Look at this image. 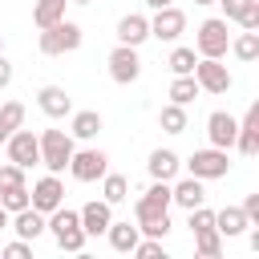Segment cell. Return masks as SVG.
<instances>
[{
    "label": "cell",
    "mask_w": 259,
    "mask_h": 259,
    "mask_svg": "<svg viewBox=\"0 0 259 259\" xmlns=\"http://www.w3.org/2000/svg\"><path fill=\"white\" fill-rule=\"evenodd\" d=\"M45 231L57 239V247H61V251H73V255H77V251H85V239H89V235L81 231V214H77V210H69L65 202H61L57 210H49V214H45Z\"/></svg>",
    "instance_id": "1"
},
{
    "label": "cell",
    "mask_w": 259,
    "mask_h": 259,
    "mask_svg": "<svg viewBox=\"0 0 259 259\" xmlns=\"http://www.w3.org/2000/svg\"><path fill=\"white\" fill-rule=\"evenodd\" d=\"M81 40H85V32H81V24H77V20H57V24L40 28L36 49H40L45 57H65V53H77V49H81Z\"/></svg>",
    "instance_id": "2"
},
{
    "label": "cell",
    "mask_w": 259,
    "mask_h": 259,
    "mask_svg": "<svg viewBox=\"0 0 259 259\" xmlns=\"http://www.w3.org/2000/svg\"><path fill=\"white\" fill-rule=\"evenodd\" d=\"M36 142H40V166H45L49 174L69 170V158H73V150H77L69 130H40Z\"/></svg>",
    "instance_id": "3"
},
{
    "label": "cell",
    "mask_w": 259,
    "mask_h": 259,
    "mask_svg": "<svg viewBox=\"0 0 259 259\" xmlns=\"http://www.w3.org/2000/svg\"><path fill=\"white\" fill-rule=\"evenodd\" d=\"M134 223H138V231L142 235H150V239H166L170 235V206L166 202H154V198H138L134 202Z\"/></svg>",
    "instance_id": "4"
},
{
    "label": "cell",
    "mask_w": 259,
    "mask_h": 259,
    "mask_svg": "<svg viewBox=\"0 0 259 259\" xmlns=\"http://www.w3.org/2000/svg\"><path fill=\"white\" fill-rule=\"evenodd\" d=\"M227 49H231V32H227V20L223 16H210V20H202L198 24V32H194V53L198 57H227Z\"/></svg>",
    "instance_id": "5"
},
{
    "label": "cell",
    "mask_w": 259,
    "mask_h": 259,
    "mask_svg": "<svg viewBox=\"0 0 259 259\" xmlns=\"http://www.w3.org/2000/svg\"><path fill=\"white\" fill-rule=\"evenodd\" d=\"M190 77L198 81V89H202V93H227V89L235 85L231 69H227L219 57H198V61H194V69H190Z\"/></svg>",
    "instance_id": "6"
},
{
    "label": "cell",
    "mask_w": 259,
    "mask_h": 259,
    "mask_svg": "<svg viewBox=\"0 0 259 259\" xmlns=\"http://www.w3.org/2000/svg\"><path fill=\"white\" fill-rule=\"evenodd\" d=\"M186 170H190L194 178H202V182H214V178H227L231 158H227V150L206 146V150H194V154L186 158Z\"/></svg>",
    "instance_id": "7"
},
{
    "label": "cell",
    "mask_w": 259,
    "mask_h": 259,
    "mask_svg": "<svg viewBox=\"0 0 259 259\" xmlns=\"http://www.w3.org/2000/svg\"><path fill=\"white\" fill-rule=\"evenodd\" d=\"M4 146H8V162H16L20 170H32V166L40 162V142H36V134H32V130H24V125H20V130H12Z\"/></svg>",
    "instance_id": "8"
},
{
    "label": "cell",
    "mask_w": 259,
    "mask_h": 259,
    "mask_svg": "<svg viewBox=\"0 0 259 259\" xmlns=\"http://www.w3.org/2000/svg\"><path fill=\"white\" fill-rule=\"evenodd\" d=\"M105 170H109V158H105V150H97V146L73 150V158H69V174H73L77 182H97Z\"/></svg>",
    "instance_id": "9"
},
{
    "label": "cell",
    "mask_w": 259,
    "mask_h": 259,
    "mask_svg": "<svg viewBox=\"0 0 259 259\" xmlns=\"http://www.w3.org/2000/svg\"><path fill=\"white\" fill-rule=\"evenodd\" d=\"M109 77H113L117 85H134V81L142 77V57H138L134 45H117V49L109 53Z\"/></svg>",
    "instance_id": "10"
},
{
    "label": "cell",
    "mask_w": 259,
    "mask_h": 259,
    "mask_svg": "<svg viewBox=\"0 0 259 259\" xmlns=\"http://www.w3.org/2000/svg\"><path fill=\"white\" fill-rule=\"evenodd\" d=\"M182 32H186V12H182V8H174V4L154 8V16H150V36H158V40H178Z\"/></svg>",
    "instance_id": "11"
},
{
    "label": "cell",
    "mask_w": 259,
    "mask_h": 259,
    "mask_svg": "<svg viewBox=\"0 0 259 259\" xmlns=\"http://www.w3.org/2000/svg\"><path fill=\"white\" fill-rule=\"evenodd\" d=\"M28 202H32L40 214L57 210V206L65 202V182H61V174H45L40 182H32V190H28Z\"/></svg>",
    "instance_id": "12"
},
{
    "label": "cell",
    "mask_w": 259,
    "mask_h": 259,
    "mask_svg": "<svg viewBox=\"0 0 259 259\" xmlns=\"http://www.w3.org/2000/svg\"><path fill=\"white\" fill-rule=\"evenodd\" d=\"M36 105L45 117H69L73 113V97L65 93V85H40L36 89Z\"/></svg>",
    "instance_id": "13"
},
{
    "label": "cell",
    "mask_w": 259,
    "mask_h": 259,
    "mask_svg": "<svg viewBox=\"0 0 259 259\" xmlns=\"http://www.w3.org/2000/svg\"><path fill=\"white\" fill-rule=\"evenodd\" d=\"M235 134H239V121H235L231 113L214 109V113L206 117V138H210V146H219V150H235Z\"/></svg>",
    "instance_id": "14"
},
{
    "label": "cell",
    "mask_w": 259,
    "mask_h": 259,
    "mask_svg": "<svg viewBox=\"0 0 259 259\" xmlns=\"http://www.w3.org/2000/svg\"><path fill=\"white\" fill-rule=\"evenodd\" d=\"M77 214H81V231H85L89 239H93V235H105V227L113 223V206H109L105 198H93V202H85Z\"/></svg>",
    "instance_id": "15"
},
{
    "label": "cell",
    "mask_w": 259,
    "mask_h": 259,
    "mask_svg": "<svg viewBox=\"0 0 259 259\" xmlns=\"http://www.w3.org/2000/svg\"><path fill=\"white\" fill-rule=\"evenodd\" d=\"M170 202H178L182 210H194V206H202V202H206V186H202V178H194V174L178 178V182L170 186Z\"/></svg>",
    "instance_id": "16"
},
{
    "label": "cell",
    "mask_w": 259,
    "mask_h": 259,
    "mask_svg": "<svg viewBox=\"0 0 259 259\" xmlns=\"http://www.w3.org/2000/svg\"><path fill=\"white\" fill-rule=\"evenodd\" d=\"M117 45H142V40H150V16H142V12H125L121 20H117Z\"/></svg>",
    "instance_id": "17"
},
{
    "label": "cell",
    "mask_w": 259,
    "mask_h": 259,
    "mask_svg": "<svg viewBox=\"0 0 259 259\" xmlns=\"http://www.w3.org/2000/svg\"><path fill=\"white\" fill-rule=\"evenodd\" d=\"M235 150H239V154H247V158H255V154H259V105H251V109H247V117L239 121Z\"/></svg>",
    "instance_id": "18"
},
{
    "label": "cell",
    "mask_w": 259,
    "mask_h": 259,
    "mask_svg": "<svg viewBox=\"0 0 259 259\" xmlns=\"http://www.w3.org/2000/svg\"><path fill=\"white\" fill-rule=\"evenodd\" d=\"M8 227H12L20 239H28V243H32V239H40V235H45V214H40L36 206H24V210H16V214L8 219Z\"/></svg>",
    "instance_id": "19"
},
{
    "label": "cell",
    "mask_w": 259,
    "mask_h": 259,
    "mask_svg": "<svg viewBox=\"0 0 259 259\" xmlns=\"http://www.w3.org/2000/svg\"><path fill=\"white\" fill-rule=\"evenodd\" d=\"M69 117H73V121H69V134H73V138H81V142H93V138L101 134V125H105L97 109H73Z\"/></svg>",
    "instance_id": "20"
},
{
    "label": "cell",
    "mask_w": 259,
    "mask_h": 259,
    "mask_svg": "<svg viewBox=\"0 0 259 259\" xmlns=\"http://www.w3.org/2000/svg\"><path fill=\"white\" fill-rule=\"evenodd\" d=\"M251 227V219L243 214V206H223V210H214V231L223 235V239H235V235H243Z\"/></svg>",
    "instance_id": "21"
},
{
    "label": "cell",
    "mask_w": 259,
    "mask_h": 259,
    "mask_svg": "<svg viewBox=\"0 0 259 259\" xmlns=\"http://www.w3.org/2000/svg\"><path fill=\"white\" fill-rule=\"evenodd\" d=\"M178 166H182V158H178L174 150H154V154H150V162H146L150 178H158V182H170V178L178 174Z\"/></svg>",
    "instance_id": "22"
},
{
    "label": "cell",
    "mask_w": 259,
    "mask_h": 259,
    "mask_svg": "<svg viewBox=\"0 0 259 259\" xmlns=\"http://www.w3.org/2000/svg\"><path fill=\"white\" fill-rule=\"evenodd\" d=\"M105 239H109L113 251H134V243L142 239V231H138V223H130V219H125V223L113 219V223L105 227Z\"/></svg>",
    "instance_id": "23"
},
{
    "label": "cell",
    "mask_w": 259,
    "mask_h": 259,
    "mask_svg": "<svg viewBox=\"0 0 259 259\" xmlns=\"http://www.w3.org/2000/svg\"><path fill=\"white\" fill-rule=\"evenodd\" d=\"M101 198L109 202V206H117V202H125L130 198V178L125 174H101Z\"/></svg>",
    "instance_id": "24"
},
{
    "label": "cell",
    "mask_w": 259,
    "mask_h": 259,
    "mask_svg": "<svg viewBox=\"0 0 259 259\" xmlns=\"http://www.w3.org/2000/svg\"><path fill=\"white\" fill-rule=\"evenodd\" d=\"M65 4H69V0H36V4H32V24H36V28H49V24L65 20Z\"/></svg>",
    "instance_id": "25"
},
{
    "label": "cell",
    "mask_w": 259,
    "mask_h": 259,
    "mask_svg": "<svg viewBox=\"0 0 259 259\" xmlns=\"http://www.w3.org/2000/svg\"><path fill=\"white\" fill-rule=\"evenodd\" d=\"M231 53L243 61V65H251V61H259V32H251V28H243L235 40H231Z\"/></svg>",
    "instance_id": "26"
},
{
    "label": "cell",
    "mask_w": 259,
    "mask_h": 259,
    "mask_svg": "<svg viewBox=\"0 0 259 259\" xmlns=\"http://www.w3.org/2000/svg\"><path fill=\"white\" fill-rule=\"evenodd\" d=\"M198 93H202V89H198V81H194L190 73H182V77H174V81H170V93H166V97H170L174 105H190Z\"/></svg>",
    "instance_id": "27"
},
{
    "label": "cell",
    "mask_w": 259,
    "mask_h": 259,
    "mask_svg": "<svg viewBox=\"0 0 259 259\" xmlns=\"http://www.w3.org/2000/svg\"><path fill=\"white\" fill-rule=\"evenodd\" d=\"M194 251H198L202 259H219V255H223V235H219L214 227L194 231Z\"/></svg>",
    "instance_id": "28"
},
{
    "label": "cell",
    "mask_w": 259,
    "mask_h": 259,
    "mask_svg": "<svg viewBox=\"0 0 259 259\" xmlns=\"http://www.w3.org/2000/svg\"><path fill=\"white\" fill-rule=\"evenodd\" d=\"M158 125L166 130V134H186V105H162L158 109Z\"/></svg>",
    "instance_id": "29"
},
{
    "label": "cell",
    "mask_w": 259,
    "mask_h": 259,
    "mask_svg": "<svg viewBox=\"0 0 259 259\" xmlns=\"http://www.w3.org/2000/svg\"><path fill=\"white\" fill-rule=\"evenodd\" d=\"M194 61H198V53H194V49H186V45H178V49L170 53V61H166V65H170V73H174V77H182V73H190V69H194Z\"/></svg>",
    "instance_id": "30"
},
{
    "label": "cell",
    "mask_w": 259,
    "mask_h": 259,
    "mask_svg": "<svg viewBox=\"0 0 259 259\" xmlns=\"http://www.w3.org/2000/svg\"><path fill=\"white\" fill-rule=\"evenodd\" d=\"M0 206H4L8 214H16V210L32 206V202H28V186H12V190H0Z\"/></svg>",
    "instance_id": "31"
},
{
    "label": "cell",
    "mask_w": 259,
    "mask_h": 259,
    "mask_svg": "<svg viewBox=\"0 0 259 259\" xmlns=\"http://www.w3.org/2000/svg\"><path fill=\"white\" fill-rule=\"evenodd\" d=\"M0 125H4L8 134L20 130V125H24V105H20V101H4V105H0Z\"/></svg>",
    "instance_id": "32"
},
{
    "label": "cell",
    "mask_w": 259,
    "mask_h": 259,
    "mask_svg": "<svg viewBox=\"0 0 259 259\" xmlns=\"http://www.w3.org/2000/svg\"><path fill=\"white\" fill-rule=\"evenodd\" d=\"M130 255H138V259H166V247H162V239H150V235H146V239L134 243Z\"/></svg>",
    "instance_id": "33"
},
{
    "label": "cell",
    "mask_w": 259,
    "mask_h": 259,
    "mask_svg": "<svg viewBox=\"0 0 259 259\" xmlns=\"http://www.w3.org/2000/svg\"><path fill=\"white\" fill-rule=\"evenodd\" d=\"M12 186H28V182H24V170H20L16 162L0 166V190H12Z\"/></svg>",
    "instance_id": "34"
},
{
    "label": "cell",
    "mask_w": 259,
    "mask_h": 259,
    "mask_svg": "<svg viewBox=\"0 0 259 259\" xmlns=\"http://www.w3.org/2000/svg\"><path fill=\"white\" fill-rule=\"evenodd\" d=\"M190 219H186V227L190 231H202V227H214V210H206V202L202 206H194V210H186Z\"/></svg>",
    "instance_id": "35"
},
{
    "label": "cell",
    "mask_w": 259,
    "mask_h": 259,
    "mask_svg": "<svg viewBox=\"0 0 259 259\" xmlns=\"http://www.w3.org/2000/svg\"><path fill=\"white\" fill-rule=\"evenodd\" d=\"M235 24H239V28H251V32H259V0H251V4H247V12H243Z\"/></svg>",
    "instance_id": "36"
},
{
    "label": "cell",
    "mask_w": 259,
    "mask_h": 259,
    "mask_svg": "<svg viewBox=\"0 0 259 259\" xmlns=\"http://www.w3.org/2000/svg\"><path fill=\"white\" fill-rule=\"evenodd\" d=\"M214 4H223V20H239L251 0H214Z\"/></svg>",
    "instance_id": "37"
},
{
    "label": "cell",
    "mask_w": 259,
    "mask_h": 259,
    "mask_svg": "<svg viewBox=\"0 0 259 259\" xmlns=\"http://www.w3.org/2000/svg\"><path fill=\"white\" fill-rule=\"evenodd\" d=\"M4 255H8V259H28V255H32V243H28V239H16V243L4 247Z\"/></svg>",
    "instance_id": "38"
},
{
    "label": "cell",
    "mask_w": 259,
    "mask_h": 259,
    "mask_svg": "<svg viewBox=\"0 0 259 259\" xmlns=\"http://www.w3.org/2000/svg\"><path fill=\"white\" fill-rule=\"evenodd\" d=\"M243 214L251 219V227H259V194H247L243 198Z\"/></svg>",
    "instance_id": "39"
},
{
    "label": "cell",
    "mask_w": 259,
    "mask_h": 259,
    "mask_svg": "<svg viewBox=\"0 0 259 259\" xmlns=\"http://www.w3.org/2000/svg\"><path fill=\"white\" fill-rule=\"evenodd\" d=\"M12 85V65H8V57L0 53V89H8Z\"/></svg>",
    "instance_id": "40"
},
{
    "label": "cell",
    "mask_w": 259,
    "mask_h": 259,
    "mask_svg": "<svg viewBox=\"0 0 259 259\" xmlns=\"http://www.w3.org/2000/svg\"><path fill=\"white\" fill-rule=\"evenodd\" d=\"M166 4H174V0H146V8H166Z\"/></svg>",
    "instance_id": "41"
},
{
    "label": "cell",
    "mask_w": 259,
    "mask_h": 259,
    "mask_svg": "<svg viewBox=\"0 0 259 259\" xmlns=\"http://www.w3.org/2000/svg\"><path fill=\"white\" fill-rule=\"evenodd\" d=\"M8 219H12V214H8V210H4V206H0V231H4V227H8Z\"/></svg>",
    "instance_id": "42"
},
{
    "label": "cell",
    "mask_w": 259,
    "mask_h": 259,
    "mask_svg": "<svg viewBox=\"0 0 259 259\" xmlns=\"http://www.w3.org/2000/svg\"><path fill=\"white\" fill-rule=\"evenodd\" d=\"M69 4H93V0H69Z\"/></svg>",
    "instance_id": "43"
},
{
    "label": "cell",
    "mask_w": 259,
    "mask_h": 259,
    "mask_svg": "<svg viewBox=\"0 0 259 259\" xmlns=\"http://www.w3.org/2000/svg\"><path fill=\"white\" fill-rule=\"evenodd\" d=\"M194 4H214V0H194Z\"/></svg>",
    "instance_id": "44"
},
{
    "label": "cell",
    "mask_w": 259,
    "mask_h": 259,
    "mask_svg": "<svg viewBox=\"0 0 259 259\" xmlns=\"http://www.w3.org/2000/svg\"><path fill=\"white\" fill-rule=\"evenodd\" d=\"M0 53H4V40H0Z\"/></svg>",
    "instance_id": "45"
}]
</instances>
